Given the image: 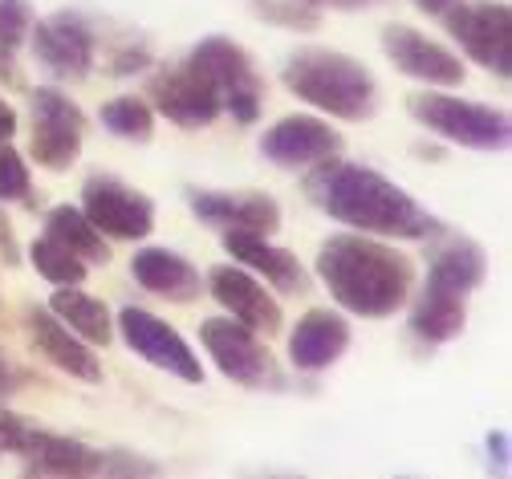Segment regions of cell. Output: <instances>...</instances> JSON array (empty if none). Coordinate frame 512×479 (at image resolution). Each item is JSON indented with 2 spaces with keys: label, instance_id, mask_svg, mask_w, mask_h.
Wrapping results in <instances>:
<instances>
[{
  "label": "cell",
  "instance_id": "6da1fadb",
  "mask_svg": "<svg viewBox=\"0 0 512 479\" xmlns=\"http://www.w3.org/2000/svg\"><path fill=\"white\" fill-rule=\"evenodd\" d=\"M305 195L317 212H326L330 220L366 232V236H395V240H435L443 224L423 208V203L391 183L382 171L326 159L317 163L305 179Z\"/></svg>",
  "mask_w": 512,
  "mask_h": 479
},
{
  "label": "cell",
  "instance_id": "7a4b0ae2",
  "mask_svg": "<svg viewBox=\"0 0 512 479\" xmlns=\"http://www.w3.org/2000/svg\"><path fill=\"white\" fill-rule=\"evenodd\" d=\"M317 277L326 293L354 317L382 321L395 317L415 289V264L395 244L370 240L366 232L330 236L317 248Z\"/></svg>",
  "mask_w": 512,
  "mask_h": 479
},
{
  "label": "cell",
  "instance_id": "3957f363",
  "mask_svg": "<svg viewBox=\"0 0 512 479\" xmlns=\"http://www.w3.org/2000/svg\"><path fill=\"white\" fill-rule=\"evenodd\" d=\"M281 82L305 106H317V110H326L330 118H342V122H370L378 114L374 74L362 61H354L338 49H322V45L297 49L285 61Z\"/></svg>",
  "mask_w": 512,
  "mask_h": 479
},
{
  "label": "cell",
  "instance_id": "277c9868",
  "mask_svg": "<svg viewBox=\"0 0 512 479\" xmlns=\"http://www.w3.org/2000/svg\"><path fill=\"white\" fill-rule=\"evenodd\" d=\"M407 114L439 134L443 143H456L468 151H504L512 139V122L504 110L472 102V98H456L447 90H427V94H411L407 98Z\"/></svg>",
  "mask_w": 512,
  "mask_h": 479
},
{
  "label": "cell",
  "instance_id": "5b68a950",
  "mask_svg": "<svg viewBox=\"0 0 512 479\" xmlns=\"http://www.w3.org/2000/svg\"><path fill=\"white\" fill-rule=\"evenodd\" d=\"M200 341L220 374L248 390H285V374L256 329L240 325L236 317H208L200 325Z\"/></svg>",
  "mask_w": 512,
  "mask_h": 479
},
{
  "label": "cell",
  "instance_id": "8992f818",
  "mask_svg": "<svg viewBox=\"0 0 512 479\" xmlns=\"http://www.w3.org/2000/svg\"><path fill=\"white\" fill-rule=\"evenodd\" d=\"M443 17V29L452 41L480 65L508 82L512 74V9L504 0H456Z\"/></svg>",
  "mask_w": 512,
  "mask_h": 479
},
{
  "label": "cell",
  "instance_id": "52a82bcc",
  "mask_svg": "<svg viewBox=\"0 0 512 479\" xmlns=\"http://www.w3.org/2000/svg\"><path fill=\"white\" fill-rule=\"evenodd\" d=\"M191 57H196L208 78L216 82V94H220V110L232 114L240 126H252L256 118H261V106H265V82L261 74H256L252 57L232 41V37H204L196 49H191Z\"/></svg>",
  "mask_w": 512,
  "mask_h": 479
},
{
  "label": "cell",
  "instance_id": "ba28073f",
  "mask_svg": "<svg viewBox=\"0 0 512 479\" xmlns=\"http://www.w3.org/2000/svg\"><path fill=\"white\" fill-rule=\"evenodd\" d=\"M29 45H33V57L57 82L90 78L94 57H98V33L78 9H61V13H49L41 21L33 17Z\"/></svg>",
  "mask_w": 512,
  "mask_h": 479
},
{
  "label": "cell",
  "instance_id": "9c48e42d",
  "mask_svg": "<svg viewBox=\"0 0 512 479\" xmlns=\"http://www.w3.org/2000/svg\"><path fill=\"white\" fill-rule=\"evenodd\" d=\"M118 333L126 341V350L139 354L147 366L187 382V386H200L204 382V366L196 358V350L183 341V333L175 325H167L163 317L139 309V305H126L118 313Z\"/></svg>",
  "mask_w": 512,
  "mask_h": 479
},
{
  "label": "cell",
  "instance_id": "30bf717a",
  "mask_svg": "<svg viewBox=\"0 0 512 479\" xmlns=\"http://www.w3.org/2000/svg\"><path fill=\"white\" fill-rule=\"evenodd\" d=\"M82 134H86V118H82V106L70 94H61L57 86H41L33 94L29 155L37 159V167L70 171L82 155Z\"/></svg>",
  "mask_w": 512,
  "mask_h": 479
},
{
  "label": "cell",
  "instance_id": "8fae6325",
  "mask_svg": "<svg viewBox=\"0 0 512 479\" xmlns=\"http://www.w3.org/2000/svg\"><path fill=\"white\" fill-rule=\"evenodd\" d=\"M82 212L106 240H147L155 232V203L114 175H90L82 183Z\"/></svg>",
  "mask_w": 512,
  "mask_h": 479
},
{
  "label": "cell",
  "instance_id": "7c38bea8",
  "mask_svg": "<svg viewBox=\"0 0 512 479\" xmlns=\"http://www.w3.org/2000/svg\"><path fill=\"white\" fill-rule=\"evenodd\" d=\"M151 110H159L167 122L183 126V130H200V126H212L224 110H220V94H216V82L208 78V70L187 57L171 70L155 74L151 78Z\"/></svg>",
  "mask_w": 512,
  "mask_h": 479
},
{
  "label": "cell",
  "instance_id": "4fadbf2b",
  "mask_svg": "<svg viewBox=\"0 0 512 479\" xmlns=\"http://www.w3.org/2000/svg\"><path fill=\"white\" fill-rule=\"evenodd\" d=\"M382 53L391 57V65L403 78L423 82L431 90H456L468 78L460 53H452L447 45L431 41L427 33H419L411 25H387L382 29Z\"/></svg>",
  "mask_w": 512,
  "mask_h": 479
},
{
  "label": "cell",
  "instance_id": "5bb4252c",
  "mask_svg": "<svg viewBox=\"0 0 512 479\" xmlns=\"http://www.w3.org/2000/svg\"><path fill=\"white\" fill-rule=\"evenodd\" d=\"M342 134L313 114H289L261 134V155L281 171H305L342 155Z\"/></svg>",
  "mask_w": 512,
  "mask_h": 479
},
{
  "label": "cell",
  "instance_id": "9a60e30c",
  "mask_svg": "<svg viewBox=\"0 0 512 479\" xmlns=\"http://www.w3.org/2000/svg\"><path fill=\"white\" fill-rule=\"evenodd\" d=\"M191 216L220 232H256V236H277L281 208L265 191H187Z\"/></svg>",
  "mask_w": 512,
  "mask_h": 479
},
{
  "label": "cell",
  "instance_id": "2e32d148",
  "mask_svg": "<svg viewBox=\"0 0 512 479\" xmlns=\"http://www.w3.org/2000/svg\"><path fill=\"white\" fill-rule=\"evenodd\" d=\"M25 329H29L33 350H37L49 366H57L61 374H70V378H78V382H86V386H98V382H102V362L94 358V350L86 346V341H82L74 329L61 325L49 309L29 305V309H25Z\"/></svg>",
  "mask_w": 512,
  "mask_h": 479
},
{
  "label": "cell",
  "instance_id": "e0dca14e",
  "mask_svg": "<svg viewBox=\"0 0 512 479\" xmlns=\"http://www.w3.org/2000/svg\"><path fill=\"white\" fill-rule=\"evenodd\" d=\"M208 293L228 309V317H236L240 325L256 329V333H281V305L269 297V289L244 268L232 264H216L208 272Z\"/></svg>",
  "mask_w": 512,
  "mask_h": 479
},
{
  "label": "cell",
  "instance_id": "ac0fdd59",
  "mask_svg": "<svg viewBox=\"0 0 512 479\" xmlns=\"http://www.w3.org/2000/svg\"><path fill=\"white\" fill-rule=\"evenodd\" d=\"M350 350V321L334 309H309L289 333V362L301 374H322Z\"/></svg>",
  "mask_w": 512,
  "mask_h": 479
},
{
  "label": "cell",
  "instance_id": "d6986e66",
  "mask_svg": "<svg viewBox=\"0 0 512 479\" xmlns=\"http://www.w3.org/2000/svg\"><path fill=\"white\" fill-rule=\"evenodd\" d=\"M25 475H45V479H86V475H106V451L86 447L82 439L57 435L37 427L29 447L21 451Z\"/></svg>",
  "mask_w": 512,
  "mask_h": 479
},
{
  "label": "cell",
  "instance_id": "ffe728a7",
  "mask_svg": "<svg viewBox=\"0 0 512 479\" xmlns=\"http://www.w3.org/2000/svg\"><path fill=\"white\" fill-rule=\"evenodd\" d=\"M488 277V252L472 240V236H456V232H439L435 236V252L427 260V285L456 293V297H472Z\"/></svg>",
  "mask_w": 512,
  "mask_h": 479
},
{
  "label": "cell",
  "instance_id": "44dd1931",
  "mask_svg": "<svg viewBox=\"0 0 512 479\" xmlns=\"http://www.w3.org/2000/svg\"><path fill=\"white\" fill-rule=\"evenodd\" d=\"M224 252H228L232 260H240L244 268H256L273 289H281V293H289V297L309 289L305 264H301L289 248L269 244V236H256V232H224Z\"/></svg>",
  "mask_w": 512,
  "mask_h": 479
},
{
  "label": "cell",
  "instance_id": "7402d4cb",
  "mask_svg": "<svg viewBox=\"0 0 512 479\" xmlns=\"http://www.w3.org/2000/svg\"><path fill=\"white\" fill-rule=\"evenodd\" d=\"M131 277H135V285H143L147 293L167 297V301H175V305L196 301L200 289H204L200 268L191 264V260H183L179 252H171V248H143V252H135Z\"/></svg>",
  "mask_w": 512,
  "mask_h": 479
},
{
  "label": "cell",
  "instance_id": "603a6c76",
  "mask_svg": "<svg viewBox=\"0 0 512 479\" xmlns=\"http://www.w3.org/2000/svg\"><path fill=\"white\" fill-rule=\"evenodd\" d=\"M407 321H411V333L419 341H427V346H447V341H456L468 325V297L423 285L419 301H411Z\"/></svg>",
  "mask_w": 512,
  "mask_h": 479
},
{
  "label": "cell",
  "instance_id": "cb8c5ba5",
  "mask_svg": "<svg viewBox=\"0 0 512 479\" xmlns=\"http://www.w3.org/2000/svg\"><path fill=\"white\" fill-rule=\"evenodd\" d=\"M49 313H53L61 325H66V329H74V333L86 341V346H110V341H114V317H110L106 301L82 293V285L57 289V293L49 297Z\"/></svg>",
  "mask_w": 512,
  "mask_h": 479
},
{
  "label": "cell",
  "instance_id": "d4e9b609",
  "mask_svg": "<svg viewBox=\"0 0 512 479\" xmlns=\"http://www.w3.org/2000/svg\"><path fill=\"white\" fill-rule=\"evenodd\" d=\"M45 232H49L53 240H61L70 252H78L86 264H106V260H110V244H106V236L86 220L82 208H70V203L53 208V212L45 216Z\"/></svg>",
  "mask_w": 512,
  "mask_h": 479
},
{
  "label": "cell",
  "instance_id": "484cf974",
  "mask_svg": "<svg viewBox=\"0 0 512 479\" xmlns=\"http://www.w3.org/2000/svg\"><path fill=\"white\" fill-rule=\"evenodd\" d=\"M29 260H33V268L41 272V277H45L49 285H57V289H66V285H86V277H90L86 260H82L78 252H70L61 240H53L49 232L33 240Z\"/></svg>",
  "mask_w": 512,
  "mask_h": 479
},
{
  "label": "cell",
  "instance_id": "4316f807",
  "mask_svg": "<svg viewBox=\"0 0 512 479\" xmlns=\"http://www.w3.org/2000/svg\"><path fill=\"white\" fill-rule=\"evenodd\" d=\"M33 5L29 0H0V82L17 86V53L29 41Z\"/></svg>",
  "mask_w": 512,
  "mask_h": 479
},
{
  "label": "cell",
  "instance_id": "83f0119b",
  "mask_svg": "<svg viewBox=\"0 0 512 479\" xmlns=\"http://www.w3.org/2000/svg\"><path fill=\"white\" fill-rule=\"evenodd\" d=\"M98 122L114 139H126V143H151V134H155V110L139 98H110Z\"/></svg>",
  "mask_w": 512,
  "mask_h": 479
},
{
  "label": "cell",
  "instance_id": "f1b7e54d",
  "mask_svg": "<svg viewBox=\"0 0 512 479\" xmlns=\"http://www.w3.org/2000/svg\"><path fill=\"white\" fill-rule=\"evenodd\" d=\"M252 13L269 21V25H281V29H293V33H313L322 25L317 9L301 5V0H252Z\"/></svg>",
  "mask_w": 512,
  "mask_h": 479
},
{
  "label": "cell",
  "instance_id": "f546056e",
  "mask_svg": "<svg viewBox=\"0 0 512 479\" xmlns=\"http://www.w3.org/2000/svg\"><path fill=\"white\" fill-rule=\"evenodd\" d=\"M17 199H33L29 163L13 143H0V203H17Z\"/></svg>",
  "mask_w": 512,
  "mask_h": 479
},
{
  "label": "cell",
  "instance_id": "4dcf8cb0",
  "mask_svg": "<svg viewBox=\"0 0 512 479\" xmlns=\"http://www.w3.org/2000/svg\"><path fill=\"white\" fill-rule=\"evenodd\" d=\"M37 423H29L25 415H17V410L0 406V455H21L33 439Z\"/></svg>",
  "mask_w": 512,
  "mask_h": 479
},
{
  "label": "cell",
  "instance_id": "1f68e13d",
  "mask_svg": "<svg viewBox=\"0 0 512 479\" xmlns=\"http://www.w3.org/2000/svg\"><path fill=\"white\" fill-rule=\"evenodd\" d=\"M147 65H151V53L131 45V49H122V53L114 57L110 70H114V78H135V74H143V70H147Z\"/></svg>",
  "mask_w": 512,
  "mask_h": 479
},
{
  "label": "cell",
  "instance_id": "d6a6232c",
  "mask_svg": "<svg viewBox=\"0 0 512 479\" xmlns=\"http://www.w3.org/2000/svg\"><path fill=\"white\" fill-rule=\"evenodd\" d=\"M0 260H5V268L21 264V248H17V236H13V224L5 212H0Z\"/></svg>",
  "mask_w": 512,
  "mask_h": 479
},
{
  "label": "cell",
  "instance_id": "836d02e7",
  "mask_svg": "<svg viewBox=\"0 0 512 479\" xmlns=\"http://www.w3.org/2000/svg\"><path fill=\"white\" fill-rule=\"evenodd\" d=\"M301 5H309V9H338V13H362V9L378 5V0H301Z\"/></svg>",
  "mask_w": 512,
  "mask_h": 479
},
{
  "label": "cell",
  "instance_id": "e575fe53",
  "mask_svg": "<svg viewBox=\"0 0 512 479\" xmlns=\"http://www.w3.org/2000/svg\"><path fill=\"white\" fill-rule=\"evenodd\" d=\"M21 390V374H17V366L5 358V350H0V398H13Z\"/></svg>",
  "mask_w": 512,
  "mask_h": 479
},
{
  "label": "cell",
  "instance_id": "d590c367",
  "mask_svg": "<svg viewBox=\"0 0 512 479\" xmlns=\"http://www.w3.org/2000/svg\"><path fill=\"white\" fill-rule=\"evenodd\" d=\"M13 134H17V114H13V106L5 98H0V143H9Z\"/></svg>",
  "mask_w": 512,
  "mask_h": 479
},
{
  "label": "cell",
  "instance_id": "8d00e7d4",
  "mask_svg": "<svg viewBox=\"0 0 512 479\" xmlns=\"http://www.w3.org/2000/svg\"><path fill=\"white\" fill-rule=\"evenodd\" d=\"M488 455H492L500 467L508 463V435H504V431H492V435H488Z\"/></svg>",
  "mask_w": 512,
  "mask_h": 479
},
{
  "label": "cell",
  "instance_id": "74e56055",
  "mask_svg": "<svg viewBox=\"0 0 512 479\" xmlns=\"http://www.w3.org/2000/svg\"><path fill=\"white\" fill-rule=\"evenodd\" d=\"M411 5L419 9V13H427V17H439V13H447L456 5V0H411Z\"/></svg>",
  "mask_w": 512,
  "mask_h": 479
}]
</instances>
